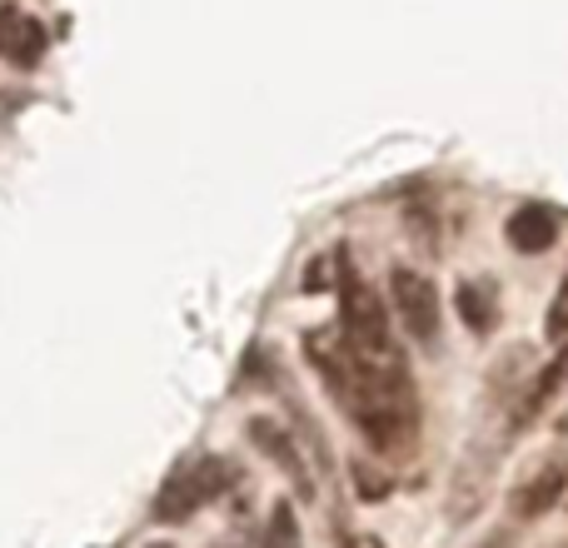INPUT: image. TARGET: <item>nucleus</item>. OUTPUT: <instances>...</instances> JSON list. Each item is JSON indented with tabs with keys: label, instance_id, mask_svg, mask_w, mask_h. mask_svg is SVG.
Listing matches in <instances>:
<instances>
[{
	"label": "nucleus",
	"instance_id": "3",
	"mask_svg": "<svg viewBox=\"0 0 568 548\" xmlns=\"http://www.w3.org/2000/svg\"><path fill=\"white\" fill-rule=\"evenodd\" d=\"M334 290H339V334H344V339H349L359 354L394 349L389 309H384L379 290H374V284L364 280L349 260H339V280H334Z\"/></svg>",
	"mask_w": 568,
	"mask_h": 548
},
{
	"label": "nucleus",
	"instance_id": "12",
	"mask_svg": "<svg viewBox=\"0 0 568 548\" xmlns=\"http://www.w3.org/2000/svg\"><path fill=\"white\" fill-rule=\"evenodd\" d=\"M260 548H304V534H300V514H294L290 499H280L265 519V534H260Z\"/></svg>",
	"mask_w": 568,
	"mask_h": 548
},
{
	"label": "nucleus",
	"instance_id": "6",
	"mask_svg": "<svg viewBox=\"0 0 568 548\" xmlns=\"http://www.w3.org/2000/svg\"><path fill=\"white\" fill-rule=\"evenodd\" d=\"M494 449L489 444H474V454L459 464V474H454V489H449V519L454 524H469L474 514L484 509V499H489V484H494Z\"/></svg>",
	"mask_w": 568,
	"mask_h": 548
},
{
	"label": "nucleus",
	"instance_id": "5",
	"mask_svg": "<svg viewBox=\"0 0 568 548\" xmlns=\"http://www.w3.org/2000/svg\"><path fill=\"white\" fill-rule=\"evenodd\" d=\"M568 494V459H544L534 474H524L509 494V514L514 524H534L544 519L549 509H559Z\"/></svg>",
	"mask_w": 568,
	"mask_h": 548
},
{
	"label": "nucleus",
	"instance_id": "15",
	"mask_svg": "<svg viewBox=\"0 0 568 548\" xmlns=\"http://www.w3.org/2000/svg\"><path fill=\"white\" fill-rule=\"evenodd\" d=\"M16 20H20L16 6H0V50H6V40H10V30H16Z\"/></svg>",
	"mask_w": 568,
	"mask_h": 548
},
{
	"label": "nucleus",
	"instance_id": "17",
	"mask_svg": "<svg viewBox=\"0 0 568 548\" xmlns=\"http://www.w3.org/2000/svg\"><path fill=\"white\" fill-rule=\"evenodd\" d=\"M559 434H568V409H564V419H559Z\"/></svg>",
	"mask_w": 568,
	"mask_h": 548
},
{
	"label": "nucleus",
	"instance_id": "2",
	"mask_svg": "<svg viewBox=\"0 0 568 548\" xmlns=\"http://www.w3.org/2000/svg\"><path fill=\"white\" fill-rule=\"evenodd\" d=\"M230 484H235V464L230 459H220V454L190 459V464H180L165 484H160L150 514H155V524H185V519H195L205 504H215Z\"/></svg>",
	"mask_w": 568,
	"mask_h": 548
},
{
	"label": "nucleus",
	"instance_id": "9",
	"mask_svg": "<svg viewBox=\"0 0 568 548\" xmlns=\"http://www.w3.org/2000/svg\"><path fill=\"white\" fill-rule=\"evenodd\" d=\"M504 240H509L519 255H544V250L559 240V215H554L549 205H539V200H529V205H519L504 220Z\"/></svg>",
	"mask_w": 568,
	"mask_h": 548
},
{
	"label": "nucleus",
	"instance_id": "11",
	"mask_svg": "<svg viewBox=\"0 0 568 548\" xmlns=\"http://www.w3.org/2000/svg\"><path fill=\"white\" fill-rule=\"evenodd\" d=\"M0 55L16 60V65H26V70H30V65H40V55H45V26H40V20H30V16H20Z\"/></svg>",
	"mask_w": 568,
	"mask_h": 548
},
{
	"label": "nucleus",
	"instance_id": "4",
	"mask_svg": "<svg viewBox=\"0 0 568 548\" xmlns=\"http://www.w3.org/2000/svg\"><path fill=\"white\" fill-rule=\"evenodd\" d=\"M389 309L399 314V324L409 329V339H419V344L439 339L444 309H439V290H434L429 274H419L409 265L389 270Z\"/></svg>",
	"mask_w": 568,
	"mask_h": 548
},
{
	"label": "nucleus",
	"instance_id": "14",
	"mask_svg": "<svg viewBox=\"0 0 568 548\" xmlns=\"http://www.w3.org/2000/svg\"><path fill=\"white\" fill-rule=\"evenodd\" d=\"M544 334H549V339H568V274H564L559 294H554V304H549V319H544Z\"/></svg>",
	"mask_w": 568,
	"mask_h": 548
},
{
	"label": "nucleus",
	"instance_id": "19",
	"mask_svg": "<svg viewBox=\"0 0 568 548\" xmlns=\"http://www.w3.org/2000/svg\"><path fill=\"white\" fill-rule=\"evenodd\" d=\"M150 548H170V544H150Z\"/></svg>",
	"mask_w": 568,
	"mask_h": 548
},
{
	"label": "nucleus",
	"instance_id": "20",
	"mask_svg": "<svg viewBox=\"0 0 568 548\" xmlns=\"http://www.w3.org/2000/svg\"><path fill=\"white\" fill-rule=\"evenodd\" d=\"M564 509H568V494H564Z\"/></svg>",
	"mask_w": 568,
	"mask_h": 548
},
{
	"label": "nucleus",
	"instance_id": "18",
	"mask_svg": "<svg viewBox=\"0 0 568 548\" xmlns=\"http://www.w3.org/2000/svg\"><path fill=\"white\" fill-rule=\"evenodd\" d=\"M544 548H568V539H554V544H544Z\"/></svg>",
	"mask_w": 568,
	"mask_h": 548
},
{
	"label": "nucleus",
	"instance_id": "10",
	"mask_svg": "<svg viewBox=\"0 0 568 548\" xmlns=\"http://www.w3.org/2000/svg\"><path fill=\"white\" fill-rule=\"evenodd\" d=\"M454 304H459V319L469 324V334H489L494 319H499V290H494V280H484V274L459 280Z\"/></svg>",
	"mask_w": 568,
	"mask_h": 548
},
{
	"label": "nucleus",
	"instance_id": "7",
	"mask_svg": "<svg viewBox=\"0 0 568 548\" xmlns=\"http://www.w3.org/2000/svg\"><path fill=\"white\" fill-rule=\"evenodd\" d=\"M564 384H568V339H559V354H554V359L529 379V389L519 394V409H514V419H509L514 429H519V434L534 429V424H539V414L559 399Z\"/></svg>",
	"mask_w": 568,
	"mask_h": 548
},
{
	"label": "nucleus",
	"instance_id": "13",
	"mask_svg": "<svg viewBox=\"0 0 568 548\" xmlns=\"http://www.w3.org/2000/svg\"><path fill=\"white\" fill-rule=\"evenodd\" d=\"M349 474H354V489H359V499H364V504H379L384 494H389V479H384V474H374L369 464H354Z\"/></svg>",
	"mask_w": 568,
	"mask_h": 548
},
{
	"label": "nucleus",
	"instance_id": "8",
	"mask_svg": "<svg viewBox=\"0 0 568 548\" xmlns=\"http://www.w3.org/2000/svg\"><path fill=\"white\" fill-rule=\"evenodd\" d=\"M250 439H255V449H265L270 459L280 464L284 474H290L294 484H300V494L310 499L314 494V484H310V469H304V454H300V434H290L284 424H275V419H250Z\"/></svg>",
	"mask_w": 568,
	"mask_h": 548
},
{
	"label": "nucleus",
	"instance_id": "1",
	"mask_svg": "<svg viewBox=\"0 0 568 548\" xmlns=\"http://www.w3.org/2000/svg\"><path fill=\"white\" fill-rule=\"evenodd\" d=\"M339 409L359 424V434L379 454H409L419 439V394H414L409 364L399 349L359 354L354 349V379Z\"/></svg>",
	"mask_w": 568,
	"mask_h": 548
},
{
	"label": "nucleus",
	"instance_id": "16",
	"mask_svg": "<svg viewBox=\"0 0 568 548\" xmlns=\"http://www.w3.org/2000/svg\"><path fill=\"white\" fill-rule=\"evenodd\" d=\"M349 548H384V544H379V539H374V534H359V539H354Z\"/></svg>",
	"mask_w": 568,
	"mask_h": 548
}]
</instances>
